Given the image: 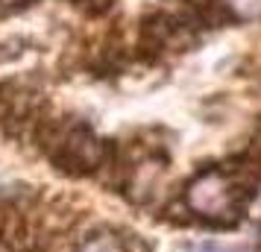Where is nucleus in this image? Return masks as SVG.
I'll use <instances>...</instances> for the list:
<instances>
[{
    "mask_svg": "<svg viewBox=\"0 0 261 252\" xmlns=\"http://www.w3.org/2000/svg\"><path fill=\"white\" fill-rule=\"evenodd\" d=\"M185 203H188L194 214L226 223L238 205L235 182L229 179L223 170H202L200 176H194L191 185L185 188Z\"/></svg>",
    "mask_w": 261,
    "mask_h": 252,
    "instance_id": "nucleus-1",
    "label": "nucleus"
},
{
    "mask_svg": "<svg viewBox=\"0 0 261 252\" xmlns=\"http://www.w3.org/2000/svg\"><path fill=\"white\" fill-rule=\"evenodd\" d=\"M141 30H138V53H141L147 62H155L167 47L179 44L182 38L188 41L191 30L182 21L179 15H167V12H150L141 18Z\"/></svg>",
    "mask_w": 261,
    "mask_h": 252,
    "instance_id": "nucleus-2",
    "label": "nucleus"
},
{
    "mask_svg": "<svg viewBox=\"0 0 261 252\" xmlns=\"http://www.w3.org/2000/svg\"><path fill=\"white\" fill-rule=\"evenodd\" d=\"M232 21H255L261 18V0H223Z\"/></svg>",
    "mask_w": 261,
    "mask_h": 252,
    "instance_id": "nucleus-3",
    "label": "nucleus"
},
{
    "mask_svg": "<svg viewBox=\"0 0 261 252\" xmlns=\"http://www.w3.org/2000/svg\"><path fill=\"white\" fill-rule=\"evenodd\" d=\"M76 252H123V246H120V240L115 238V235L100 232V235H94V238L83 240Z\"/></svg>",
    "mask_w": 261,
    "mask_h": 252,
    "instance_id": "nucleus-4",
    "label": "nucleus"
},
{
    "mask_svg": "<svg viewBox=\"0 0 261 252\" xmlns=\"http://www.w3.org/2000/svg\"><path fill=\"white\" fill-rule=\"evenodd\" d=\"M71 6H76L80 12H85L88 18H103L115 9V3L118 0H68Z\"/></svg>",
    "mask_w": 261,
    "mask_h": 252,
    "instance_id": "nucleus-5",
    "label": "nucleus"
},
{
    "mask_svg": "<svg viewBox=\"0 0 261 252\" xmlns=\"http://www.w3.org/2000/svg\"><path fill=\"white\" fill-rule=\"evenodd\" d=\"M197 252H220L217 246H202V249H197Z\"/></svg>",
    "mask_w": 261,
    "mask_h": 252,
    "instance_id": "nucleus-6",
    "label": "nucleus"
},
{
    "mask_svg": "<svg viewBox=\"0 0 261 252\" xmlns=\"http://www.w3.org/2000/svg\"><path fill=\"white\" fill-rule=\"evenodd\" d=\"M9 3H21V6H24V3H27V0H9Z\"/></svg>",
    "mask_w": 261,
    "mask_h": 252,
    "instance_id": "nucleus-7",
    "label": "nucleus"
}]
</instances>
